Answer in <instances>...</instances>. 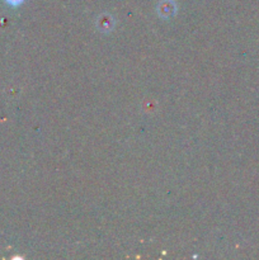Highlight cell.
<instances>
[{
  "label": "cell",
  "instance_id": "obj_3",
  "mask_svg": "<svg viewBox=\"0 0 259 260\" xmlns=\"http://www.w3.org/2000/svg\"><path fill=\"white\" fill-rule=\"evenodd\" d=\"M9 5H13V7H17V5L22 4L23 0H5Z\"/></svg>",
  "mask_w": 259,
  "mask_h": 260
},
{
  "label": "cell",
  "instance_id": "obj_1",
  "mask_svg": "<svg viewBox=\"0 0 259 260\" xmlns=\"http://www.w3.org/2000/svg\"><path fill=\"white\" fill-rule=\"evenodd\" d=\"M175 4L172 2V0H164L159 4V8H157V12H159V15H161L163 18H169L172 15H174L175 13Z\"/></svg>",
  "mask_w": 259,
  "mask_h": 260
},
{
  "label": "cell",
  "instance_id": "obj_2",
  "mask_svg": "<svg viewBox=\"0 0 259 260\" xmlns=\"http://www.w3.org/2000/svg\"><path fill=\"white\" fill-rule=\"evenodd\" d=\"M114 27V20L111 15H103L98 19V28L104 32H108Z\"/></svg>",
  "mask_w": 259,
  "mask_h": 260
}]
</instances>
